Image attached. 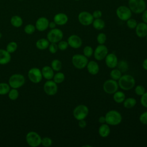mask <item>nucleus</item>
I'll return each mask as SVG.
<instances>
[{"label":"nucleus","instance_id":"1","mask_svg":"<svg viewBox=\"0 0 147 147\" xmlns=\"http://www.w3.org/2000/svg\"><path fill=\"white\" fill-rule=\"evenodd\" d=\"M118 86L123 90L128 91L132 89L136 84L134 77L130 75H123L118 80Z\"/></svg>","mask_w":147,"mask_h":147},{"label":"nucleus","instance_id":"2","mask_svg":"<svg viewBox=\"0 0 147 147\" xmlns=\"http://www.w3.org/2000/svg\"><path fill=\"white\" fill-rule=\"evenodd\" d=\"M106 123L109 125L116 126L121 123L122 120V115L115 110L109 111L105 115Z\"/></svg>","mask_w":147,"mask_h":147},{"label":"nucleus","instance_id":"3","mask_svg":"<svg viewBox=\"0 0 147 147\" xmlns=\"http://www.w3.org/2000/svg\"><path fill=\"white\" fill-rule=\"evenodd\" d=\"M128 5L131 12L136 14L142 13L146 7L144 0H129Z\"/></svg>","mask_w":147,"mask_h":147},{"label":"nucleus","instance_id":"4","mask_svg":"<svg viewBox=\"0 0 147 147\" xmlns=\"http://www.w3.org/2000/svg\"><path fill=\"white\" fill-rule=\"evenodd\" d=\"M25 83L24 76L20 74H14L9 78V84L11 88H19L21 87Z\"/></svg>","mask_w":147,"mask_h":147},{"label":"nucleus","instance_id":"5","mask_svg":"<svg viewBox=\"0 0 147 147\" xmlns=\"http://www.w3.org/2000/svg\"><path fill=\"white\" fill-rule=\"evenodd\" d=\"M73 65L77 69L84 68L88 62V58L82 54H75L73 55L71 60Z\"/></svg>","mask_w":147,"mask_h":147},{"label":"nucleus","instance_id":"6","mask_svg":"<svg viewBox=\"0 0 147 147\" xmlns=\"http://www.w3.org/2000/svg\"><path fill=\"white\" fill-rule=\"evenodd\" d=\"M25 139L27 144L31 147H37L41 143V136L34 131L28 132L26 135Z\"/></svg>","mask_w":147,"mask_h":147},{"label":"nucleus","instance_id":"7","mask_svg":"<svg viewBox=\"0 0 147 147\" xmlns=\"http://www.w3.org/2000/svg\"><path fill=\"white\" fill-rule=\"evenodd\" d=\"M89 110L85 105H79L73 110L74 117L78 121L84 119L88 115Z\"/></svg>","mask_w":147,"mask_h":147},{"label":"nucleus","instance_id":"8","mask_svg":"<svg viewBox=\"0 0 147 147\" xmlns=\"http://www.w3.org/2000/svg\"><path fill=\"white\" fill-rule=\"evenodd\" d=\"M63 37V31L58 28L51 29L47 33V38L51 42L57 43L62 40Z\"/></svg>","mask_w":147,"mask_h":147},{"label":"nucleus","instance_id":"9","mask_svg":"<svg viewBox=\"0 0 147 147\" xmlns=\"http://www.w3.org/2000/svg\"><path fill=\"white\" fill-rule=\"evenodd\" d=\"M116 15L117 17L123 21H126L131 18L132 12L129 7L126 6H120L116 10Z\"/></svg>","mask_w":147,"mask_h":147},{"label":"nucleus","instance_id":"10","mask_svg":"<svg viewBox=\"0 0 147 147\" xmlns=\"http://www.w3.org/2000/svg\"><path fill=\"white\" fill-rule=\"evenodd\" d=\"M28 76L30 82L36 84L40 83L42 79L41 71L37 67L30 68L28 71Z\"/></svg>","mask_w":147,"mask_h":147},{"label":"nucleus","instance_id":"11","mask_svg":"<svg viewBox=\"0 0 147 147\" xmlns=\"http://www.w3.org/2000/svg\"><path fill=\"white\" fill-rule=\"evenodd\" d=\"M118 83L117 80L114 79H109L105 82L103 85L104 91L108 94H113L118 90Z\"/></svg>","mask_w":147,"mask_h":147},{"label":"nucleus","instance_id":"12","mask_svg":"<svg viewBox=\"0 0 147 147\" xmlns=\"http://www.w3.org/2000/svg\"><path fill=\"white\" fill-rule=\"evenodd\" d=\"M78 19L79 23L84 26H88L92 24L94 20L92 14L87 11H81L78 14Z\"/></svg>","mask_w":147,"mask_h":147},{"label":"nucleus","instance_id":"13","mask_svg":"<svg viewBox=\"0 0 147 147\" xmlns=\"http://www.w3.org/2000/svg\"><path fill=\"white\" fill-rule=\"evenodd\" d=\"M108 48L104 44H99L94 51V56L95 60L101 61L103 60L108 54Z\"/></svg>","mask_w":147,"mask_h":147},{"label":"nucleus","instance_id":"14","mask_svg":"<svg viewBox=\"0 0 147 147\" xmlns=\"http://www.w3.org/2000/svg\"><path fill=\"white\" fill-rule=\"evenodd\" d=\"M44 91L48 95H54L58 91L57 84L52 80H47L43 86Z\"/></svg>","mask_w":147,"mask_h":147},{"label":"nucleus","instance_id":"15","mask_svg":"<svg viewBox=\"0 0 147 147\" xmlns=\"http://www.w3.org/2000/svg\"><path fill=\"white\" fill-rule=\"evenodd\" d=\"M68 45L74 49H78L82 45V38L76 34L71 35L67 40Z\"/></svg>","mask_w":147,"mask_h":147},{"label":"nucleus","instance_id":"16","mask_svg":"<svg viewBox=\"0 0 147 147\" xmlns=\"http://www.w3.org/2000/svg\"><path fill=\"white\" fill-rule=\"evenodd\" d=\"M49 21L48 19L45 17H39L35 23L36 29L39 32H43L47 30L49 26Z\"/></svg>","mask_w":147,"mask_h":147},{"label":"nucleus","instance_id":"17","mask_svg":"<svg viewBox=\"0 0 147 147\" xmlns=\"http://www.w3.org/2000/svg\"><path fill=\"white\" fill-rule=\"evenodd\" d=\"M105 59V63L107 67L113 69L117 66L118 60L115 54L113 53H108Z\"/></svg>","mask_w":147,"mask_h":147},{"label":"nucleus","instance_id":"18","mask_svg":"<svg viewBox=\"0 0 147 147\" xmlns=\"http://www.w3.org/2000/svg\"><path fill=\"white\" fill-rule=\"evenodd\" d=\"M136 34L140 38L145 37L147 35V24L141 22L137 24L136 28Z\"/></svg>","mask_w":147,"mask_h":147},{"label":"nucleus","instance_id":"19","mask_svg":"<svg viewBox=\"0 0 147 147\" xmlns=\"http://www.w3.org/2000/svg\"><path fill=\"white\" fill-rule=\"evenodd\" d=\"M68 21V17L67 15L63 13H57L53 17V21L57 25H64L67 23Z\"/></svg>","mask_w":147,"mask_h":147},{"label":"nucleus","instance_id":"20","mask_svg":"<svg viewBox=\"0 0 147 147\" xmlns=\"http://www.w3.org/2000/svg\"><path fill=\"white\" fill-rule=\"evenodd\" d=\"M87 69L89 74L92 75H96L99 71V66L98 63L95 61L91 60L88 62L87 64Z\"/></svg>","mask_w":147,"mask_h":147},{"label":"nucleus","instance_id":"21","mask_svg":"<svg viewBox=\"0 0 147 147\" xmlns=\"http://www.w3.org/2000/svg\"><path fill=\"white\" fill-rule=\"evenodd\" d=\"M41 73L42 78L47 80H52L54 76V71L51 67L45 65L41 69Z\"/></svg>","mask_w":147,"mask_h":147},{"label":"nucleus","instance_id":"22","mask_svg":"<svg viewBox=\"0 0 147 147\" xmlns=\"http://www.w3.org/2000/svg\"><path fill=\"white\" fill-rule=\"evenodd\" d=\"M11 60V55L6 49H0V64L5 65Z\"/></svg>","mask_w":147,"mask_h":147},{"label":"nucleus","instance_id":"23","mask_svg":"<svg viewBox=\"0 0 147 147\" xmlns=\"http://www.w3.org/2000/svg\"><path fill=\"white\" fill-rule=\"evenodd\" d=\"M98 133L101 137L106 138L108 137L110 133V128L107 123H103L98 129Z\"/></svg>","mask_w":147,"mask_h":147},{"label":"nucleus","instance_id":"24","mask_svg":"<svg viewBox=\"0 0 147 147\" xmlns=\"http://www.w3.org/2000/svg\"><path fill=\"white\" fill-rule=\"evenodd\" d=\"M50 42L47 38H42L38 40L36 42V47L40 50H45L47 49L49 45Z\"/></svg>","mask_w":147,"mask_h":147},{"label":"nucleus","instance_id":"25","mask_svg":"<svg viewBox=\"0 0 147 147\" xmlns=\"http://www.w3.org/2000/svg\"><path fill=\"white\" fill-rule=\"evenodd\" d=\"M10 23L15 28H20L23 24V20L20 16L14 15L11 17Z\"/></svg>","mask_w":147,"mask_h":147},{"label":"nucleus","instance_id":"26","mask_svg":"<svg viewBox=\"0 0 147 147\" xmlns=\"http://www.w3.org/2000/svg\"><path fill=\"white\" fill-rule=\"evenodd\" d=\"M125 99V94L122 91H117L115 93L113 94V99L117 103H123Z\"/></svg>","mask_w":147,"mask_h":147},{"label":"nucleus","instance_id":"27","mask_svg":"<svg viewBox=\"0 0 147 147\" xmlns=\"http://www.w3.org/2000/svg\"><path fill=\"white\" fill-rule=\"evenodd\" d=\"M92 26L93 27L96 29V30H102L103 29H104V28L105 27V21L100 18H96L94 19L92 23Z\"/></svg>","mask_w":147,"mask_h":147},{"label":"nucleus","instance_id":"28","mask_svg":"<svg viewBox=\"0 0 147 147\" xmlns=\"http://www.w3.org/2000/svg\"><path fill=\"white\" fill-rule=\"evenodd\" d=\"M123 103V106L125 108L131 109L136 106L137 103V100L134 98H127L125 99Z\"/></svg>","mask_w":147,"mask_h":147},{"label":"nucleus","instance_id":"29","mask_svg":"<svg viewBox=\"0 0 147 147\" xmlns=\"http://www.w3.org/2000/svg\"><path fill=\"white\" fill-rule=\"evenodd\" d=\"M51 67L54 71H60L62 68V63L58 59H54L51 61Z\"/></svg>","mask_w":147,"mask_h":147},{"label":"nucleus","instance_id":"30","mask_svg":"<svg viewBox=\"0 0 147 147\" xmlns=\"http://www.w3.org/2000/svg\"><path fill=\"white\" fill-rule=\"evenodd\" d=\"M110 77L112 79L115 80H118L122 76V72L118 68H113L110 73Z\"/></svg>","mask_w":147,"mask_h":147},{"label":"nucleus","instance_id":"31","mask_svg":"<svg viewBox=\"0 0 147 147\" xmlns=\"http://www.w3.org/2000/svg\"><path fill=\"white\" fill-rule=\"evenodd\" d=\"M65 79V75L61 72H57L56 74H54L53 77V80L57 84H60L63 82Z\"/></svg>","mask_w":147,"mask_h":147},{"label":"nucleus","instance_id":"32","mask_svg":"<svg viewBox=\"0 0 147 147\" xmlns=\"http://www.w3.org/2000/svg\"><path fill=\"white\" fill-rule=\"evenodd\" d=\"M10 90V86L9 83H0V95H3L8 94Z\"/></svg>","mask_w":147,"mask_h":147},{"label":"nucleus","instance_id":"33","mask_svg":"<svg viewBox=\"0 0 147 147\" xmlns=\"http://www.w3.org/2000/svg\"><path fill=\"white\" fill-rule=\"evenodd\" d=\"M17 48H18L17 43L15 41H11L7 44L6 50L10 53H14L17 50Z\"/></svg>","mask_w":147,"mask_h":147},{"label":"nucleus","instance_id":"34","mask_svg":"<svg viewBox=\"0 0 147 147\" xmlns=\"http://www.w3.org/2000/svg\"><path fill=\"white\" fill-rule=\"evenodd\" d=\"M19 96V92L17 88H13L10 90L9 92H8V97L10 100H16Z\"/></svg>","mask_w":147,"mask_h":147},{"label":"nucleus","instance_id":"35","mask_svg":"<svg viewBox=\"0 0 147 147\" xmlns=\"http://www.w3.org/2000/svg\"><path fill=\"white\" fill-rule=\"evenodd\" d=\"M36 29L35 25L31 24H27L24 27V32L27 34H33L35 32Z\"/></svg>","mask_w":147,"mask_h":147},{"label":"nucleus","instance_id":"36","mask_svg":"<svg viewBox=\"0 0 147 147\" xmlns=\"http://www.w3.org/2000/svg\"><path fill=\"white\" fill-rule=\"evenodd\" d=\"M83 52V55L88 58V57H91L92 55H93L94 50L91 46L87 45L84 47Z\"/></svg>","mask_w":147,"mask_h":147},{"label":"nucleus","instance_id":"37","mask_svg":"<svg viewBox=\"0 0 147 147\" xmlns=\"http://www.w3.org/2000/svg\"><path fill=\"white\" fill-rule=\"evenodd\" d=\"M117 67H118V69H119L122 72H126L128 69L127 63L124 60L118 62Z\"/></svg>","mask_w":147,"mask_h":147},{"label":"nucleus","instance_id":"38","mask_svg":"<svg viewBox=\"0 0 147 147\" xmlns=\"http://www.w3.org/2000/svg\"><path fill=\"white\" fill-rule=\"evenodd\" d=\"M107 40V36L103 33H100L96 37V41L99 44H104Z\"/></svg>","mask_w":147,"mask_h":147},{"label":"nucleus","instance_id":"39","mask_svg":"<svg viewBox=\"0 0 147 147\" xmlns=\"http://www.w3.org/2000/svg\"><path fill=\"white\" fill-rule=\"evenodd\" d=\"M137 21L134 19V18H129V20H127L126 21V25L129 28V29H135L137 25Z\"/></svg>","mask_w":147,"mask_h":147},{"label":"nucleus","instance_id":"40","mask_svg":"<svg viewBox=\"0 0 147 147\" xmlns=\"http://www.w3.org/2000/svg\"><path fill=\"white\" fill-rule=\"evenodd\" d=\"M41 144L45 147L51 146L52 144V140L51 138L48 137H45L41 138Z\"/></svg>","mask_w":147,"mask_h":147},{"label":"nucleus","instance_id":"41","mask_svg":"<svg viewBox=\"0 0 147 147\" xmlns=\"http://www.w3.org/2000/svg\"><path fill=\"white\" fill-rule=\"evenodd\" d=\"M136 94L138 96H142L146 91L145 87L142 85H137L134 89Z\"/></svg>","mask_w":147,"mask_h":147},{"label":"nucleus","instance_id":"42","mask_svg":"<svg viewBox=\"0 0 147 147\" xmlns=\"http://www.w3.org/2000/svg\"><path fill=\"white\" fill-rule=\"evenodd\" d=\"M48 48L49 49V52H51L52 54L56 53L59 49L57 43H54V42H51Z\"/></svg>","mask_w":147,"mask_h":147},{"label":"nucleus","instance_id":"43","mask_svg":"<svg viewBox=\"0 0 147 147\" xmlns=\"http://www.w3.org/2000/svg\"><path fill=\"white\" fill-rule=\"evenodd\" d=\"M57 46H58V48L59 49H60V51H65V49H67V48L68 47V42L66 41H60L59 42H58V44H57Z\"/></svg>","mask_w":147,"mask_h":147},{"label":"nucleus","instance_id":"44","mask_svg":"<svg viewBox=\"0 0 147 147\" xmlns=\"http://www.w3.org/2000/svg\"><path fill=\"white\" fill-rule=\"evenodd\" d=\"M139 120L141 123L147 125V111L142 113L140 115Z\"/></svg>","mask_w":147,"mask_h":147},{"label":"nucleus","instance_id":"45","mask_svg":"<svg viewBox=\"0 0 147 147\" xmlns=\"http://www.w3.org/2000/svg\"><path fill=\"white\" fill-rule=\"evenodd\" d=\"M140 102L143 107L147 108V92H145L142 96H141Z\"/></svg>","mask_w":147,"mask_h":147},{"label":"nucleus","instance_id":"46","mask_svg":"<svg viewBox=\"0 0 147 147\" xmlns=\"http://www.w3.org/2000/svg\"><path fill=\"white\" fill-rule=\"evenodd\" d=\"M92 15L94 18H95V19L100 18L102 16V13L100 10H95L93 11Z\"/></svg>","mask_w":147,"mask_h":147},{"label":"nucleus","instance_id":"47","mask_svg":"<svg viewBox=\"0 0 147 147\" xmlns=\"http://www.w3.org/2000/svg\"><path fill=\"white\" fill-rule=\"evenodd\" d=\"M78 125H79V127L80 128L83 129V128H84V127H86V126H87V122H86V121L84 119L79 120V122H78Z\"/></svg>","mask_w":147,"mask_h":147},{"label":"nucleus","instance_id":"48","mask_svg":"<svg viewBox=\"0 0 147 147\" xmlns=\"http://www.w3.org/2000/svg\"><path fill=\"white\" fill-rule=\"evenodd\" d=\"M142 20L144 22L147 24V10L145 9L142 13Z\"/></svg>","mask_w":147,"mask_h":147},{"label":"nucleus","instance_id":"49","mask_svg":"<svg viewBox=\"0 0 147 147\" xmlns=\"http://www.w3.org/2000/svg\"><path fill=\"white\" fill-rule=\"evenodd\" d=\"M98 122L100 123V124H103V123H106V118L105 116H100L99 119H98Z\"/></svg>","mask_w":147,"mask_h":147},{"label":"nucleus","instance_id":"50","mask_svg":"<svg viewBox=\"0 0 147 147\" xmlns=\"http://www.w3.org/2000/svg\"><path fill=\"white\" fill-rule=\"evenodd\" d=\"M56 25H56V23L53 21L49 22L48 28H49L51 29H54V28H56Z\"/></svg>","mask_w":147,"mask_h":147},{"label":"nucleus","instance_id":"51","mask_svg":"<svg viewBox=\"0 0 147 147\" xmlns=\"http://www.w3.org/2000/svg\"><path fill=\"white\" fill-rule=\"evenodd\" d=\"M142 67L145 70L147 71V58L145 59L142 62Z\"/></svg>","mask_w":147,"mask_h":147},{"label":"nucleus","instance_id":"52","mask_svg":"<svg viewBox=\"0 0 147 147\" xmlns=\"http://www.w3.org/2000/svg\"><path fill=\"white\" fill-rule=\"evenodd\" d=\"M2 33L0 32V38L2 37Z\"/></svg>","mask_w":147,"mask_h":147},{"label":"nucleus","instance_id":"53","mask_svg":"<svg viewBox=\"0 0 147 147\" xmlns=\"http://www.w3.org/2000/svg\"><path fill=\"white\" fill-rule=\"evenodd\" d=\"M17 1H24V0H17Z\"/></svg>","mask_w":147,"mask_h":147},{"label":"nucleus","instance_id":"54","mask_svg":"<svg viewBox=\"0 0 147 147\" xmlns=\"http://www.w3.org/2000/svg\"><path fill=\"white\" fill-rule=\"evenodd\" d=\"M75 1H80V0H75Z\"/></svg>","mask_w":147,"mask_h":147},{"label":"nucleus","instance_id":"55","mask_svg":"<svg viewBox=\"0 0 147 147\" xmlns=\"http://www.w3.org/2000/svg\"><path fill=\"white\" fill-rule=\"evenodd\" d=\"M146 41H147V35H146Z\"/></svg>","mask_w":147,"mask_h":147}]
</instances>
